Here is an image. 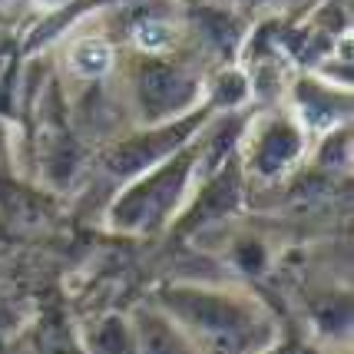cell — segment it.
Returning a JSON list of instances; mask_svg holds the SVG:
<instances>
[{
    "mask_svg": "<svg viewBox=\"0 0 354 354\" xmlns=\"http://www.w3.org/2000/svg\"><path fill=\"white\" fill-rule=\"evenodd\" d=\"M70 66L77 70L80 77H103L109 66H113V50L106 40H80L70 50Z\"/></svg>",
    "mask_w": 354,
    "mask_h": 354,
    "instance_id": "cell-1",
    "label": "cell"
},
{
    "mask_svg": "<svg viewBox=\"0 0 354 354\" xmlns=\"http://www.w3.org/2000/svg\"><path fill=\"white\" fill-rule=\"evenodd\" d=\"M136 44L142 50H166L172 44V27L169 24H162V20H146V24H139L136 27Z\"/></svg>",
    "mask_w": 354,
    "mask_h": 354,
    "instance_id": "cell-2",
    "label": "cell"
},
{
    "mask_svg": "<svg viewBox=\"0 0 354 354\" xmlns=\"http://www.w3.org/2000/svg\"><path fill=\"white\" fill-rule=\"evenodd\" d=\"M40 10H57V7H63V3H70V0H33Z\"/></svg>",
    "mask_w": 354,
    "mask_h": 354,
    "instance_id": "cell-3",
    "label": "cell"
}]
</instances>
